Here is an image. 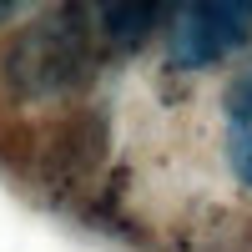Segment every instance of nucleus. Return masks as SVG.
Instances as JSON below:
<instances>
[{
    "label": "nucleus",
    "instance_id": "nucleus-2",
    "mask_svg": "<svg viewBox=\"0 0 252 252\" xmlns=\"http://www.w3.org/2000/svg\"><path fill=\"white\" fill-rule=\"evenodd\" d=\"M10 76L26 91H61L81 76V35L76 26H40L15 46Z\"/></svg>",
    "mask_w": 252,
    "mask_h": 252
},
{
    "label": "nucleus",
    "instance_id": "nucleus-1",
    "mask_svg": "<svg viewBox=\"0 0 252 252\" xmlns=\"http://www.w3.org/2000/svg\"><path fill=\"white\" fill-rule=\"evenodd\" d=\"M252 35V5H232V0H202V5H182L166 31V56L182 71H202L237 51Z\"/></svg>",
    "mask_w": 252,
    "mask_h": 252
},
{
    "label": "nucleus",
    "instance_id": "nucleus-4",
    "mask_svg": "<svg viewBox=\"0 0 252 252\" xmlns=\"http://www.w3.org/2000/svg\"><path fill=\"white\" fill-rule=\"evenodd\" d=\"M152 20H157L152 5H111L101 15V31H106L111 46H136V40L152 31Z\"/></svg>",
    "mask_w": 252,
    "mask_h": 252
},
{
    "label": "nucleus",
    "instance_id": "nucleus-5",
    "mask_svg": "<svg viewBox=\"0 0 252 252\" xmlns=\"http://www.w3.org/2000/svg\"><path fill=\"white\" fill-rule=\"evenodd\" d=\"M10 10H15V5H0V20H5V15H10Z\"/></svg>",
    "mask_w": 252,
    "mask_h": 252
},
{
    "label": "nucleus",
    "instance_id": "nucleus-3",
    "mask_svg": "<svg viewBox=\"0 0 252 252\" xmlns=\"http://www.w3.org/2000/svg\"><path fill=\"white\" fill-rule=\"evenodd\" d=\"M227 161L252 187V71H242L227 91Z\"/></svg>",
    "mask_w": 252,
    "mask_h": 252
}]
</instances>
